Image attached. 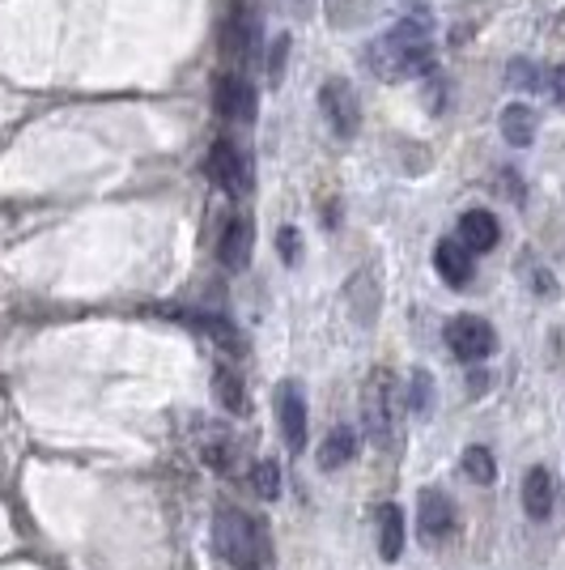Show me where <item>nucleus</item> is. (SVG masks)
<instances>
[{
	"label": "nucleus",
	"mask_w": 565,
	"mask_h": 570,
	"mask_svg": "<svg viewBox=\"0 0 565 570\" xmlns=\"http://www.w3.org/2000/svg\"><path fill=\"white\" fill-rule=\"evenodd\" d=\"M370 68L383 81H405L434 68V18L430 9H412L370 47Z\"/></svg>",
	"instance_id": "nucleus-1"
},
{
	"label": "nucleus",
	"mask_w": 565,
	"mask_h": 570,
	"mask_svg": "<svg viewBox=\"0 0 565 570\" xmlns=\"http://www.w3.org/2000/svg\"><path fill=\"white\" fill-rule=\"evenodd\" d=\"M213 540L218 553L239 570H264L268 567V533L264 524H255L247 511L221 507L213 515Z\"/></svg>",
	"instance_id": "nucleus-2"
},
{
	"label": "nucleus",
	"mask_w": 565,
	"mask_h": 570,
	"mask_svg": "<svg viewBox=\"0 0 565 570\" xmlns=\"http://www.w3.org/2000/svg\"><path fill=\"white\" fill-rule=\"evenodd\" d=\"M391 405H396V387L387 371H375L366 392H362V421L375 447H391Z\"/></svg>",
	"instance_id": "nucleus-3"
},
{
	"label": "nucleus",
	"mask_w": 565,
	"mask_h": 570,
	"mask_svg": "<svg viewBox=\"0 0 565 570\" xmlns=\"http://www.w3.org/2000/svg\"><path fill=\"white\" fill-rule=\"evenodd\" d=\"M446 349L459 358V362H480L498 349V337L489 328V319L480 316H455L446 324Z\"/></svg>",
	"instance_id": "nucleus-4"
},
{
	"label": "nucleus",
	"mask_w": 565,
	"mask_h": 570,
	"mask_svg": "<svg viewBox=\"0 0 565 570\" xmlns=\"http://www.w3.org/2000/svg\"><path fill=\"white\" fill-rule=\"evenodd\" d=\"M209 175L218 179L225 191H234V196H247L252 191V158H247V150H239L234 141H213V150H209Z\"/></svg>",
	"instance_id": "nucleus-5"
},
{
	"label": "nucleus",
	"mask_w": 565,
	"mask_h": 570,
	"mask_svg": "<svg viewBox=\"0 0 565 570\" xmlns=\"http://www.w3.org/2000/svg\"><path fill=\"white\" fill-rule=\"evenodd\" d=\"M213 102H218L221 120H234V124H252L255 120V86L243 81L239 73H221Z\"/></svg>",
	"instance_id": "nucleus-6"
},
{
	"label": "nucleus",
	"mask_w": 565,
	"mask_h": 570,
	"mask_svg": "<svg viewBox=\"0 0 565 570\" xmlns=\"http://www.w3.org/2000/svg\"><path fill=\"white\" fill-rule=\"evenodd\" d=\"M319 107H323L328 124L336 128V136H353L357 124H362V107H357V98L348 90V81H341V77L319 90Z\"/></svg>",
	"instance_id": "nucleus-7"
},
{
	"label": "nucleus",
	"mask_w": 565,
	"mask_h": 570,
	"mask_svg": "<svg viewBox=\"0 0 565 570\" xmlns=\"http://www.w3.org/2000/svg\"><path fill=\"white\" fill-rule=\"evenodd\" d=\"M277 417H281L285 447L298 456L307 447V396H302L298 383H281V392H277Z\"/></svg>",
	"instance_id": "nucleus-8"
},
{
	"label": "nucleus",
	"mask_w": 565,
	"mask_h": 570,
	"mask_svg": "<svg viewBox=\"0 0 565 570\" xmlns=\"http://www.w3.org/2000/svg\"><path fill=\"white\" fill-rule=\"evenodd\" d=\"M417 524H421L425 540H446L455 533V503L442 490H425L417 503Z\"/></svg>",
	"instance_id": "nucleus-9"
},
{
	"label": "nucleus",
	"mask_w": 565,
	"mask_h": 570,
	"mask_svg": "<svg viewBox=\"0 0 565 570\" xmlns=\"http://www.w3.org/2000/svg\"><path fill=\"white\" fill-rule=\"evenodd\" d=\"M252 243H255V226L247 213H239L234 222L221 230V243H218V260L230 268V273H243L247 260H252Z\"/></svg>",
	"instance_id": "nucleus-10"
},
{
	"label": "nucleus",
	"mask_w": 565,
	"mask_h": 570,
	"mask_svg": "<svg viewBox=\"0 0 565 570\" xmlns=\"http://www.w3.org/2000/svg\"><path fill=\"white\" fill-rule=\"evenodd\" d=\"M498 218L489 213V209H468L464 218H459V248L468 255H480V252H494L498 248Z\"/></svg>",
	"instance_id": "nucleus-11"
},
{
	"label": "nucleus",
	"mask_w": 565,
	"mask_h": 570,
	"mask_svg": "<svg viewBox=\"0 0 565 570\" xmlns=\"http://www.w3.org/2000/svg\"><path fill=\"white\" fill-rule=\"evenodd\" d=\"M553 503H557V490H553V473L544 464H535L532 473L523 476V507L532 519H549L553 515Z\"/></svg>",
	"instance_id": "nucleus-12"
},
{
	"label": "nucleus",
	"mask_w": 565,
	"mask_h": 570,
	"mask_svg": "<svg viewBox=\"0 0 565 570\" xmlns=\"http://www.w3.org/2000/svg\"><path fill=\"white\" fill-rule=\"evenodd\" d=\"M434 268H439L442 282L455 285V289H464L472 282V255L455 239H442L439 248H434Z\"/></svg>",
	"instance_id": "nucleus-13"
},
{
	"label": "nucleus",
	"mask_w": 565,
	"mask_h": 570,
	"mask_svg": "<svg viewBox=\"0 0 565 570\" xmlns=\"http://www.w3.org/2000/svg\"><path fill=\"white\" fill-rule=\"evenodd\" d=\"M378 553H383V562H396L405 553V515L396 503L378 507Z\"/></svg>",
	"instance_id": "nucleus-14"
},
{
	"label": "nucleus",
	"mask_w": 565,
	"mask_h": 570,
	"mask_svg": "<svg viewBox=\"0 0 565 570\" xmlns=\"http://www.w3.org/2000/svg\"><path fill=\"white\" fill-rule=\"evenodd\" d=\"M353 456H357V430L336 426V430H328V439L319 443V469H345Z\"/></svg>",
	"instance_id": "nucleus-15"
},
{
	"label": "nucleus",
	"mask_w": 565,
	"mask_h": 570,
	"mask_svg": "<svg viewBox=\"0 0 565 570\" xmlns=\"http://www.w3.org/2000/svg\"><path fill=\"white\" fill-rule=\"evenodd\" d=\"M535 132H540V120H535L532 107H523V102H510L502 111V136L510 145H532Z\"/></svg>",
	"instance_id": "nucleus-16"
},
{
	"label": "nucleus",
	"mask_w": 565,
	"mask_h": 570,
	"mask_svg": "<svg viewBox=\"0 0 565 570\" xmlns=\"http://www.w3.org/2000/svg\"><path fill=\"white\" fill-rule=\"evenodd\" d=\"M464 473H468L476 485H489V481L498 476L494 451H489V447H468V451H464Z\"/></svg>",
	"instance_id": "nucleus-17"
},
{
	"label": "nucleus",
	"mask_w": 565,
	"mask_h": 570,
	"mask_svg": "<svg viewBox=\"0 0 565 570\" xmlns=\"http://www.w3.org/2000/svg\"><path fill=\"white\" fill-rule=\"evenodd\" d=\"M506 77H510V86H514V90H532V95L549 86V81H544V68L532 64V61H510Z\"/></svg>",
	"instance_id": "nucleus-18"
},
{
	"label": "nucleus",
	"mask_w": 565,
	"mask_h": 570,
	"mask_svg": "<svg viewBox=\"0 0 565 570\" xmlns=\"http://www.w3.org/2000/svg\"><path fill=\"white\" fill-rule=\"evenodd\" d=\"M255 490H259V498H268V503H277V498H281V473H277V460H259V464H255Z\"/></svg>",
	"instance_id": "nucleus-19"
},
{
	"label": "nucleus",
	"mask_w": 565,
	"mask_h": 570,
	"mask_svg": "<svg viewBox=\"0 0 565 570\" xmlns=\"http://www.w3.org/2000/svg\"><path fill=\"white\" fill-rule=\"evenodd\" d=\"M213 387H218V401L225 405L230 413H243L247 405H243V387H239V380L230 375V371H218V380H213Z\"/></svg>",
	"instance_id": "nucleus-20"
},
{
	"label": "nucleus",
	"mask_w": 565,
	"mask_h": 570,
	"mask_svg": "<svg viewBox=\"0 0 565 570\" xmlns=\"http://www.w3.org/2000/svg\"><path fill=\"white\" fill-rule=\"evenodd\" d=\"M277 248H281L285 264H298V260H302V239H298V230H289V226L277 234Z\"/></svg>",
	"instance_id": "nucleus-21"
},
{
	"label": "nucleus",
	"mask_w": 565,
	"mask_h": 570,
	"mask_svg": "<svg viewBox=\"0 0 565 570\" xmlns=\"http://www.w3.org/2000/svg\"><path fill=\"white\" fill-rule=\"evenodd\" d=\"M430 396H434V392H430V380H425V375H412V409L425 413Z\"/></svg>",
	"instance_id": "nucleus-22"
},
{
	"label": "nucleus",
	"mask_w": 565,
	"mask_h": 570,
	"mask_svg": "<svg viewBox=\"0 0 565 570\" xmlns=\"http://www.w3.org/2000/svg\"><path fill=\"white\" fill-rule=\"evenodd\" d=\"M549 77H553V81H549V90H553V102H557V107H565V64H562V68H553Z\"/></svg>",
	"instance_id": "nucleus-23"
},
{
	"label": "nucleus",
	"mask_w": 565,
	"mask_h": 570,
	"mask_svg": "<svg viewBox=\"0 0 565 570\" xmlns=\"http://www.w3.org/2000/svg\"><path fill=\"white\" fill-rule=\"evenodd\" d=\"M285 47H289V39H277V43H273V86H277V81H281Z\"/></svg>",
	"instance_id": "nucleus-24"
}]
</instances>
